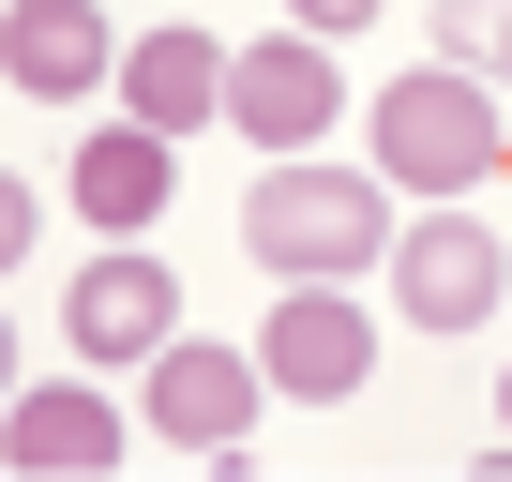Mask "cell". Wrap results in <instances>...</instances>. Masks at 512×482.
I'll return each mask as SVG.
<instances>
[{
  "label": "cell",
  "instance_id": "1",
  "mask_svg": "<svg viewBox=\"0 0 512 482\" xmlns=\"http://www.w3.org/2000/svg\"><path fill=\"white\" fill-rule=\"evenodd\" d=\"M241 241L287 287H347V272L392 257V196H377V166H272L241 196Z\"/></svg>",
  "mask_w": 512,
  "mask_h": 482
},
{
  "label": "cell",
  "instance_id": "2",
  "mask_svg": "<svg viewBox=\"0 0 512 482\" xmlns=\"http://www.w3.org/2000/svg\"><path fill=\"white\" fill-rule=\"evenodd\" d=\"M497 91L467 76V61H422V76H392L377 91V181H407V196H467V181H497Z\"/></svg>",
  "mask_w": 512,
  "mask_h": 482
},
{
  "label": "cell",
  "instance_id": "3",
  "mask_svg": "<svg viewBox=\"0 0 512 482\" xmlns=\"http://www.w3.org/2000/svg\"><path fill=\"white\" fill-rule=\"evenodd\" d=\"M497 287H512V241H497V226H467V211L392 226V317H407V332H482Z\"/></svg>",
  "mask_w": 512,
  "mask_h": 482
},
{
  "label": "cell",
  "instance_id": "4",
  "mask_svg": "<svg viewBox=\"0 0 512 482\" xmlns=\"http://www.w3.org/2000/svg\"><path fill=\"white\" fill-rule=\"evenodd\" d=\"M256 347H196V332H166L151 347V377H136V422L166 437V452H241L256 437Z\"/></svg>",
  "mask_w": 512,
  "mask_h": 482
},
{
  "label": "cell",
  "instance_id": "5",
  "mask_svg": "<svg viewBox=\"0 0 512 482\" xmlns=\"http://www.w3.org/2000/svg\"><path fill=\"white\" fill-rule=\"evenodd\" d=\"M226 121H241L256 151H317V136L347 121L332 46H317V31H256V46H226Z\"/></svg>",
  "mask_w": 512,
  "mask_h": 482
},
{
  "label": "cell",
  "instance_id": "6",
  "mask_svg": "<svg viewBox=\"0 0 512 482\" xmlns=\"http://www.w3.org/2000/svg\"><path fill=\"white\" fill-rule=\"evenodd\" d=\"M362 362H377V332H362V302H347V287H287V317L256 332V377L302 392V407H347V392H362Z\"/></svg>",
  "mask_w": 512,
  "mask_h": 482
},
{
  "label": "cell",
  "instance_id": "7",
  "mask_svg": "<svg viewBox=\"0 0 512 482\" xmlns=\"http://www.w3.org/2000/svg\"><path fill=\"white\" fill-rule=\"evenodd\" d=\"M61 332H76V362H151L166 332H181V287H166V257H91L76 287H61Z\"/></svg>",
  "mask_w": 512,
  "mask_h": 482
},
{
  "label": "cell",
  "instance_id": "8",
  "mask_svg": "<svg viewBox=\"0 0 512 482\" xmlns=\"http://www.w3.org/2000/svg\"><path fill=\"white\" fill-rule=\"evenodd\" d=\"M0 76H16V91H46V106L106 91V76H121L106 0H16V16H0Z\"/></svg>",
  "mask_w": 512,
  "mask_h": 482
},
{
  "label": "cell",
  "instance_id": "9",
  "mask_svg": "<svg viewBox=\"0 0 512 482\" xmlns=\"http://www.w3.org/2000/svg\"><path fill=\"white\" fill-rule=\"evenodd\" d=\"M0 452L46 467V482H91V467H121V407H106L91 377H61V392H0Z\"/></svg>",
  "mask_w": 512,
  "mask_h": 482
},
{
  "label": "cell",
  "instance_id": "10",
  "mask_svg": "<svg viewBox=\"0 0 512 482\" xmlns=\"http://www.w3.org/2000/svg\"><path fill=\"white\" fill-rule=\"evenodd\" d=\"M121 106H136V121L181 151L196 121H226V46H211V31H151V46L121 61Z\"/></svg>",
  "mask_w": 512,
  "mask_h": 482
},
{
  "label": "cell",
  "instance_id": "11",
  "mask_svg": "<svg viewBox=\"0 0 512 482\" xmlns=\"http://www.w3.org/2000/svg\"><path fill=\"white\" fill-rule=\"evenodd\" d=\"M166 181H181V151H166L151 121H91V151H76V211H91L106 241H136V226L166 211Z\"/></svg>",
  "mask_w": 512,
  "mask_h": 482
},
{
  "label": "cell",
  "instance_id": "12",
  "mask_svg": "<svg viewBox=\"0 0 512 482\" xmlns=\"http://www.w3.org/2000/svg\"><path fill=\"white\" fill-rule=\"evenodd\" d=\"M437 46L467 76H512V0H437Z\"/></svg>",
  "mask_w": 512,
  "mask_h": 482
},
{
  "label": "cell",
  "instance_id": "13",
  "mask_svg": "<svg viewBox=\"0 0 512 482\" xmlns=\"http://www.w3.org/2000/svg\"><path fill=\"white\" fill-rule=\"evenodd\" d=\"M31 241H46V196H31L16 166H0V272H16V257H31Z\"/></svg>",
  "mask_w": 512,
  "mask_h": 482
},
{
  "label": "cell",
  "instance_id": "14",
  "mask_svg": "<svg viewBox=\"0 0 512 482\" xmlns=\"http://www.w3.org/2000/svg\"><path fill=\"white\" fill-rule=\"evenodd\" d=\"M287 16H302V31L332 46V31H362V16H377V0H287Z\"/></svg>",
  "mask_w": 512,
  "mask_h": 482
},
{
  "label": "cell",
  "instance_id": "15",
  "mask_svg": "<svg viewBox=\"0 0 512 482\" xmlns=\"http://www.w3.org/2000/svg\"><path fill=\"white\" fill-rule=\"evenodd\" d=\"M0 392H16V317H0Z\"/></svg>",
  "mask_w": 512,
  "mask_h": 482
}]
</instances>
